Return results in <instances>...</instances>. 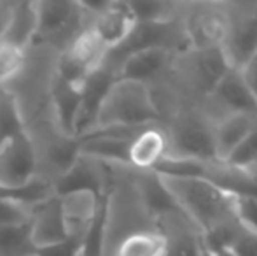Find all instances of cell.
<instances>
[{"label":"cell","mask_w":257,"mask_h":256,"mask_svg":"<svg viewBox=\"0 0 257 256\" xmlns=\"http://www.w3.org/2000/svg\"><path fill=\"white\" fill-rule=\"evenodd\" d=\"M84 6L95 13L91 30L110 53L122 48L137 30L139 21L128 2H86Z\"/></svg>","instance_id":"30bf717a"},{"label":"cell","mask_w":257,"mask_h":256,"mask_svg":"<svg viewBox=\"0 0 257 256\" xmlns=\"http://www.w3.org/2000/svg\"><path fill=\"white\" fill-rule=\"evenodd\" d=\"M37 253L28 223L0 225V256H32Z\"/></svg>","instance_id":"e0dca14e"},{"label":"cell","mask_w":257,"mask_h":256,"mask_svg":"<svg viewBox=\"0 0 257 256\" xmlns=\"http://www.w3.org/2000/svg\"><path fill=\"white\" fill-rule=\"evenodd\" d=\"M107 186L96 228L86 246L91 256H114L122 240L140 232L158 230V212L170 200L156 181L154 172H144L128 163L105 161Z\"/></svg>","instance_id":"6da1fadb"},{"label":"cell","mask_w":257,"mask_h":256,"mask_svg":"<svg viewBox=\"0 0 257 256\" xmlns=\"http://www.w3.org/2000/svg\"><path fill=\"white\" fill-rule=\"evenodd\" d=\"M23 128L34 149L37 181L51 186L56 192V185L81 156V140L56 123L53 109L28 121Z\"/></svg>","instance_id":"277c9868"},{"label":"cell","mask_w":257,"mask_h":256,"mask_svg":"<svg viewBox=\"0 0 257 256\" xmlns=\"http://www.w3.org/2000/svg\"><path fill=\"white\" fill-rule=\"evenodd\" d=\"M210 251H212L213 256H238V254H234L231 249H227V247H215V249H210Z\"/></svg>","instance_id":"7402d4cb"},{"label":"cell","mask_w":257,"mask_h":256,"mask_svg":"<svg viewBox=\"0 0 257 256\" xmlns=\"http://www.w3.org/2000/svg\"><path fill=\"white\" fill-rule=\"evenodd\" d=\"M58 195L61 200L68 240L86 249L98 223L100 211H102V197L89 190H75V192Z\"/></svg>","instance_id":"9c48e42d"},{"label":"cell","mask_w":257,"mask_h":256,"mask_svg":"<svg viewBox=\"0 0 257 256\" xmlns=\"http://www.w3.org/2000/svg\"><path fill=\"white\" fill-rule=\"evenodd\" d=\"M32 256H41V254H39V253H37V254H32Z\"/></svg>","instance_id":"d4e9b609"},{"label":"cell","mask_w":257,"mask_h":256,"mask_svg":"<svg viewBox=\"0 0 257 256\" xmlns=\"http://www.w3.org/2000/svg\"><path fill=\"white\" fill-rule=\"evenodd\" d=\"M114 256H166V244L158 230L140 232L122 240Z\"/></svg>","instance_id":"ac0fdd59"},{"label":"cell","mask_w":257,"mask_h":256,"mask_svg":"<svg viewBox=\"0 0 257 256\" xmlns=\"http://www.w3.org/2000/svg\"><path fill=\"white\" fill-rule=\"evenodd\" d=\"M77 256H91V254H88V253H86V251H81V253H79Z\"/></svg>","instance_id":"cb8c5ba5"},{"label":"cell","mask_w":257,"mask_h":256,"mask_svg":"<svg viewBox=\"0 0 257 256\" xmlns=\"http://www.w3.org/2000/svg\"><path fill=\"white\" fill-rule=\"evenodd\" d=\"M175 53L165 46H144L132 49L115 65V79H130L147 86L153 84L166 74Z\"/></svg>","instance_id":"4fadbf2b"},{"label":"cell","mask_w":257,"mask_h":256,"mask_svg":"<svg viewBox=\"0 0 257 256\" xmlns=\"http://www.w3.org/2000/svg\"><path fill=\"white\" fill-rule=\"evenodd\" d=\"M257 123L254 113H233L213 125V144L217 161H224Z\"/></svg>","instance_id":"2e32d148"},{"label":"cell","mask_w":257,"mask_h":256,"mask_svg":"<svg viewBox=\"0 0 257 256\" xmlns=\"http://www.w3.org/2000/svg\"><path fill=\"white\" fill-rule=\"evenodd\" d=\"M159 123L161 116L149 86L139 81L117 77L105 90L89 128L84 133L117 128H144Z\"/></svg>","instance_id":"3957f363"},{"label":"cell","mask_w":257,"mask_h":256,"mask_svg":"<svg viewBox=\"0 0 257 256\" xmlns=\"http://www.w3.org/2000/svg\"><path fill=\"white\" fill-rule=\"evenodd\" d=\"M203 256H213V254H212V251H210L208 247H205V253H203Z\"/></svg>","instance_id":"603a6c76"},{"label":"cell","mask_w":257,"mask_h":256,"mask_svg":"<svg viewBox=\"0 0 257 256\" xmlns=\"http://www.w3.org/2000/svg\"><path fill=\"white\" fill-rule=\"evenodd\" d=\"M241 74H243L247 84L250 86V90L254 92V95L257 97V48L254 49V53L250 55V58L247 60V63L241 67Z\"/></svg>","instance_id":"44dd1931"},{"label":"cell","mask_w":257,"mask_h":256,"mask_svg":"<svg viewBox=\"0 0 257 256\" xmlns=\"http://www.w3.org/2000/svg\"><path fill=\"white\" fill-rule=\"evenodd\" d=\"M154 176L170 204L198 226L210 249L226 247L245 225L240 218V195L201 176L165 170H154Z\"/></svg>","instance_id":"7a4b0ae2"},{"label":"cell","mask_w":257,"mask_h":256,"mask_svg":"<svg viewBox=\"0 0 257 256\" xmlns=\"http://www.w3.org/2000/svg\"><path fill=\"white\" fill-rule=\"evenodd\" d=\"M179 23L191 49H220L226 41L227 2H180Z\"/></svg>","instance_id":"52a82bcc"},{"label":"cell","mask_w":257,"mask_h":256,"mask_svg":"<svg viewBox=\"0 0 257 256\" xmlns=\"http://www.w3.org/2000/svg\"><path fill=\"white\" fill-rule=\"evenodd\" d=\"M28 226H30L32 242L39 253L67 242L68 235L65 228L60 195L53 193L32 205Z\"/></svg>","instance_id":"7c38bea8"},{"label":"cell","mask_w":257,"mask_h":256,"mask_svg":"<svg viewBox=\"0 0 257 256\" xmlns=\"http://www.w3.org/2000/svg\"><path fill=\"white\" fill-rule=\"evenodd\" d=\"M27 63V51L0 42V86L7 88L23 72Z\"/></svg>","instance_id":"ffe728a7"},{"label":"cell","mask_w":257,"mask_h":256,"mask_svg":"<svg viewBox=\"0 0 257 256\" xmlns=\"http://www.w3.org/2000/svg\"><path fill=\"white\" fill-rule=\"evenodd\" d=\"M224 163L250 176L257 170V123L247 137L236 146V149L224 160Z\"/></svg>","instance_id":"d6986e66"},{"label":"cell","mask_w":257,"mask_h":256,"mask_svg":"<svg viewBox=\"0 0 257 256\" xmlns=\"http://www.w3.org/2000/svg\"><path fill=\"white\" fill-rule=\"evenodd\" d=\"M37 11V39L56 53H63L70 42L86 28H91L95 13L84 2L67 0H42L35 2Z\"/></svg>","instance_id":"8992f818"},{"label":"cell","mask_w":257,"mask_h":256,"mask_svg":"<svg viewBox=\"0 0 257 256\" xmlns=\"http://www.w3.org/2000/svg\"><path fill=\"white\" fill-rule=\"evenodd\" d=\"M158 232L166 244V256H203L205 235L173 205L158 212Z\"/></svg>","instance_id":"8fae6325"},{"label":"cell","mask_w":257,"mask_h":256,"mask_svg":"<svg viewBox=\"0 0 257 256\" xmlns=\"http://www.w3.org/2000/svg\"><path fill=\"white\" fill-rule=\"evenodd\" d=\"M168 140L163 125H151L133 135L128 146V165L137 170L153 172L165 161Z\"/></svg>","instance_id":"5bb4252c"},{"label":"cell","mask_w":257,"mask_h":256,"mask_svg":"<svg viewBox=\"0 0 257 256\" xmlns=\"http://www.w3.org/2000/svg\"><path fill=\"white\" fill-rule=\"evenodd\" d=\"M35 39H37L35 2H13V9H11L0 42L27 51L34 46Z\"/></svg>","instance_id":"9a60e30c"},{"label":"cell","mask_w":257,"mask_h":256,"mask_svg":"<svg viewBox=\"0 0 257 256\" xmlns=\"http://www.w3.org/2000/svg\"><path fill=\"white\" fill-rule=\"evenodd\" d=\"M168 149L163 163H208L217 161L213 121L198 106L184 107L163 121Z\"/></svg>","instance_id":"5b68a950"},{"label":"cell","mask_w":257,"mask_h":256,"mask_svg":"<svg viewBox=\"0 0 257 256\" xmlns=\"http://www.w3.org/2000/svg\"><path fill=\"white\" fill-rule=\"evenodd\" d=\"M227 35L220 51L229 67L241 70L257 48V2H227Z\"/></svg>","instance_id":"ba28073f"}]
</instances>
